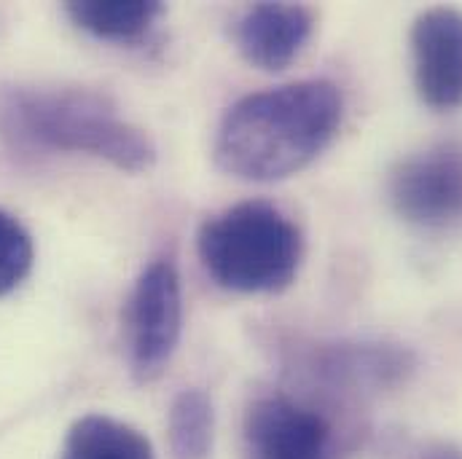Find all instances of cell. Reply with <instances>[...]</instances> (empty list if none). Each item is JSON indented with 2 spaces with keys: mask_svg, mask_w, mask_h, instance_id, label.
Masks as SVG:
<instances>
[{
  "mask_svg": "<svg viewBox=\"0 0 462 459\" xmlns=\"http://www.w3.org/2000/svg\"><path fill=\"white\" fill-rule=\"evenodd\" d=\"M411 365L414 360L406 349L387 344L334 346L323 360V371L349 390H382L398 384Z\"/></svg>",
  "mask_w": 462,
  "mask_h": 459,
  "instance_id": "obj_9",
  "label": "cell"
},
{
  "mask_svg": "<svg viewBox=\"0 0 462 459\" xmlns=\"http://www.w3.org/2000/svg\"><path fill=\"white\" fill-rule=\"evenodd\" d=\"M170 446L175 459H208L213 452L216 411L202 390H183L170 406Z\"/></svg>",
  "mask_w": 462,
  "mask_h": 459,
  "instance_id": "obj_12",
  "label": "cell"
},
{
  "mask_svg": "<svg viewBox=\"0 0 462 459\" xmlns=\"http://www.w3.org/2000/svg\"><path fill=\"white\" fill-rule=\"evenodd\" d=\"M35 261V247L30 231L19 218L0 210V298L16 290L30 274Z\"/></svg>",
  "mask_w": 462,
  "mask_h": 459,
  "instance_id": "obj_13",
  "label": "cell"
},
{
  "mask_svg": "<svg viewBox=\"0 0 462 459\" xmlns=\"http://www.w3.org/2000/svg\"><path fill=\"white\" fill-rule=\"evenodd\" d=\"M342 118L345 97L326 78L253 92L221 118L213 159L239 180H282L310 167L334 142Z\"/></svg>",
  "mask_w": 462,
  "mask_h": 459,
  "instance_id": "obj_1",
  "label": "cell"
},
{
  "mask_svg": "<svg viewBox=\"0 0 462 459\" xmlns=\"http://www.w3.org/2000/svg\"><path fill=\"white\" fill-rule=\"evenodd\" d=\"M414 87L425 106L452 111L462 106V11L433 5L417 14L411 32Z\"/></svg>",
  "mask_w": 462,
  "mask_h": 459,
  "instance_id": "obj_7",
  "label": "cell"
},
{
  "mask_svg": "<svg viewBox=\"0 0 462 459\" xmlns=\"http://www.w3.org/2000/svg\"><path fill=\"white\" fill-rule=\"evenodd\" d=\"M242 444L245 459H334V427L288 395H266L247 409Z\"/></svg>",
  "mask_w": 462,
  "mask_h": 459,
  "instance_id": "obj_6",
  "label": "cell"
},
{
  "mask_svg": "<svg viewBox=\"0 0 462 459\" xmlns=\"http://www.w3.org/2000/svg\"><path fill=\"white\" fill-rule=\"evenodd\" d=\"M57 459H153V446L137 427L121 419L87 414L68 430Z\"/></svg>",
  "mask_w": 462,
  "mask_h": 459,
  "instance_id": "obj_10",
  "label": "cell"
},
{
  "mask_svg": "<svg viewBox=\"0 0 462 459\" xmlns=\"http://www.w3.org/2000/svg\"><path fill=\"white\" fill-rule=\"evenodd\" d=\"M0 118L22 142L89 153L121 172H148L156 164L151 134L121 118L114 103L92 89H19L3 100Z\"/></svg>",
  "mask_w": 462,
  "mask_h": 459,
  "instance_id": "obj_2",
  "label": "cell"
},
{
  "mask_svg": "<svg viewBox=\"0 0 462 459\" xmlns=\"http://www.w3.org/2000/svg\"><path fill=\"white\" fill-rule=\"evenodd\" d=\"M414 459H462V452L457 446H452V444H441V441H436V444H425V446H420L417 449V454Z\"/></svg>",
  "mask_w": 462,
  "mask_h": 459,
  "instance_id": "obj_14",
  "label": "cell"
},
{
  "mask_svg": "<svg viewBox=\"0 0 462 459\" xmlns=\"http://www.w3.org/2000/svg\"><path fill=\"white\" fill-rule=\"evenodd\" d=\"M387 199L406 224L422 229H447L460 224V142H441L398 161L387 180Z\"/></svg>",
  "mask_w": 462,
  "mask_h": 459,
  "instance_id": "obj_5",
  "label": "cell"
},
{
  "mask_svg": "<svg viewBox=\"0 0 462 459\" xmlns=\"http://www.w3.org/2000/svg\"><path fill=\"white\" fill-rule=\"evenodd\" d=\"M183 331V293L172 261L148 263L126 304V354L137 381H153L172 360Z\"/></svg>",
  "mask_w": 462,
  "mask_h": 459,
  "instance_id": "obj_4",
  "label": "cell"
},
{
  "mask_svg": "<svg viewBox=\"0 0 462 459\" xmlns=\"http://www.w3.org/2000/svg\"><path fill=\"white\" fill-rule=\"evenodd\" d=\"M199 261L208 274L234 293H277L301 266L299 226L274 205L242 202L208 218L197 234Z\"/></svg>",
  "mask_w": 462,
  "mask_h": 459,
  "instance_id": "obj_3",
  "label": "cell"
},
{
  "mask_svg": "<svg viewBox=\"0 0 462 459\" xmlns=\"http://www.w3.org/2000/svg\"><path fill=\"white\" fill-rule=\"evenodd\" d=\"M315 11L304 3H255L234 24V43L258 70H285L310 43Z\"/></svg>",
  "mask_w": 462,
  "mask_h": 459,
  "instance_id": "obj_8",
  "label": "cell"
},
{
  "mask_svg": "<svg viewBox=\"0 0 462 459\" xmlns=\"http://www.w3.org/2000/svg\"><path fill=\"white\" fill-rule=\"evenodd\" d=\"M65 14L95 38L129 43L151 32L164 5L156 0H70Z\"/></svg>",
  "mask_w": 462,
  "mask_h": 459,
  "instance_id": "obj_11",
  "label": "cell"
}]
</instances>
